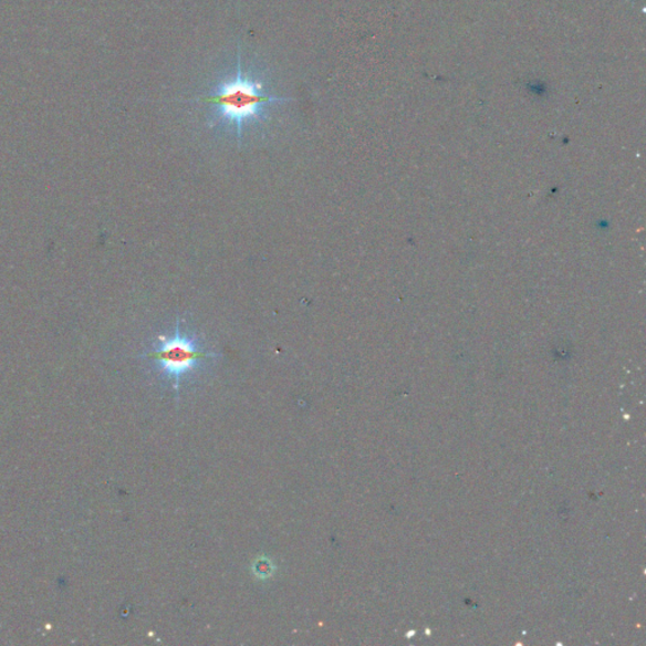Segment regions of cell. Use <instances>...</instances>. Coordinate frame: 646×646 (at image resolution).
<instances>
[{
  "label": "cell",
  "mask_w": 646,
  "mask_h": 646,
  "mask_svg": "<svg viewBox=\"0 0 646 646\" xmlns=\"http://www.w3.org/2000/svg\"><path fill=\"white\" fill-rule=\"evenodd\" d=\"M201 102L212 106L215 127L241 140L247 129L267 121L271 107L289 98L268 94L264 81L247 73L239 59L235 73L222 79Z\"/></svg>",
  "instance_id": "obj_1"
},
{
  "label": "cell",
  "mask_w": 646,
  "mask_h": 646,
  "mask_svg": "<svg viewBox=\"0 0 646 646\" xmlns=\"http://www.w3.org/2000/svg\"><path fill=\"white\" fill-rule=\"evenodd\" d=\"M147 357L157 365L158 372L178 388L186 376L217 358L218 354L208 352L201 340L194 332L185 330L181 321H177L169 335L158 337Z\"/></svg>",
  "instance_id": "obj_2"
},
{
  "label": "cell",
  "mask_w": 646,
  "mask_h": 646,
  "mask_svg": "<svg viewBox=\"0 0 646 646\" xmlns=\"http://www.w3.org/2000/svg\"><path fill=\"white\" fill-rule=\"evenodd\" d=\"M254 571L259 579H268L272 576L274 567L271 561L262 559L256 563Z\"/></svg>",
  "instance_id": "obj_3"
}]
</instances>
